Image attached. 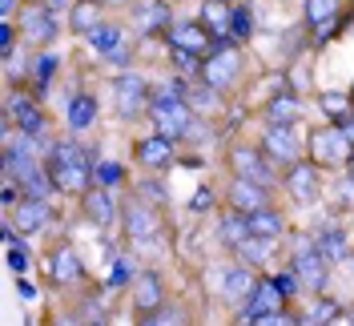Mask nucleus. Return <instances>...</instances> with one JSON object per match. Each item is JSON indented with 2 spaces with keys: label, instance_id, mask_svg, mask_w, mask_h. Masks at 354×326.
Here are the masks:
<instances>
[{
  "label": "nucleus",
  "instance_id": "45",
  "mask_svg": "<svg viewBox=\"0 0 354 326\" xmlns=\"http://www.w3.org/2000/svg\"><path fill=\"white\" fill-rule=\"evenodd\" d=\"M17 17V0H0V21H12Z\"/></svg>",
  "mask_w": 354,
  "mask_h": 326
},
{
  "label": "nucleus",
  "instance_id": "46",
  "mask_svg": "<svg viewBox=\"0 0 354 326\" xmlns=\"http://www.w3.org/2000/svg\"><path fill=\"white\" fill-rule=\"evenodd\" d=\"M21 298L24 302H37V286L28 282V278H21Z\"/></svg>",
  "mask_w": 354,
  "mask_h": 326
},
{
  "label": "nucleus",
  "instance_id": "53",
  "mask_svg": "<svg viewBox=\"0 0 354 326\" xmlns=\"http://www.w3.org/2000/svg\"><path fill=\"white\" fill-rule=\"evenodd\" d=\"M88 326H105V323H88Z\"/></svg>",
  "mask_w": 354,
  "mask_h": 326
},
{
  "label": "nucleus",
  "instance_id": "55",
  "mask_svg": "<svg viewBox=\"0 0 354 326\" xmlns=\"http://www.w3.org/2000/svg\"><path fill=\"white\" fill-rule=\"evenodd\" d=\"M351 97H354V93H351Z\"/></svg>",
  "mask_w": 354,
  "mask_h": 326
},
{
  "label": "nucleus",
  "instance_id": "34",
  "mask_svg": "<svg viewBox=\"0 0 354 326\" xmlns=\"http://www.w3.org/2000/svg\"><path fill=\"white\" fill-rule=\"evenodd\" d=\"M133 12H137V28L141 33H157V28H165L169 33V4H161V0H153V4H133Z\"/></svg>",
  "mask_w": 354,
  "mask_h": 326
},
{
  "label": "nucleus",
  "instance_id": "27",
  "mask_svg": "<svg viewBox=\"0 0 354 326\" xmlns=\"http://www.w3.org/2000/svg\"><path fill=\"white\" fill-rule=\"evenodd\" d=\"M286 214L282 210H258V214H250V238H266V242H282L286 238Z\"/></svg>",
  "mask_w": 354,
  "mask_h": 326
},
{
  "label": "nucleus",
  "instance_id": "33",
  "mask_svg": "<svg viewBox=\"0 0 354 326\" xmlns=\"http://www.w3.org/2000/svg\"><path fill=\"white\" fill-rule=\"evenodd\" d=\"M88 44H93V53H101V57H113L121 44H125V33H121V24H113V21H105V24H97L93 33L85 37Z\"/></svg>",
  "mask_w": 354,
  "mask_h": 326
},
{
  "label": "nucleus",
  "instance_id": "14",
  "mask_svg": "<svg viewBox=\"0 0 354 326\" xmlns=\"http://www.w3.org/2000/svg\"><path fill=\"white\" fill-rule=\"evenodd\" d=\"M129 302H133V310H137L141 318L165 310V282H161L157 270H141V274L133 278L129 282Z\"/></svg>",
  "mask_w": 354,
  "mask_h": 326
},
{
  "label": "nucleus",
  "instance_id": "2",
  "mask_svg": "<svg viewBox=\"0 0 354 326\" xmlns=\"http://www.w3.org/2000/svg\"><path fill=\"white\" fill-rule=\"evenodd\" d=\"M149 121H153V133L157 137H165V141H185V133L194 129V121H198V113L189 109L185 101V81L177 77L169 89H157L153 101H149Z\"/></svg>",
  "mask_w": 354,
  "mask_h": 326
},
{
  "label": "nucleus",
  "instance_id": "10",
  "mask_svg": "<svg viewBox=\"0 0 354 326\" xmlns=\"http://www.w3.org/2000/svg\"><path fill=\"white\" fill-rule=\"evenodd\" d=\"M282 190H286L290 201H298V206H314L318 197H322V170L302 157V161H294L282 170Z\"/></svg>",
  "mask_w": 354,
  "mask_h": 326
},
{
  "label": "nucleus",
  "instance_id": "16",
  "mask_svg": "<svg viewBox=\"0 0 354 326\" xmlns=\"http://www.w3.org/2000/svg\"><path fill=\"white\" fill-rule=\"evenodd\" d=\"M165 37H169V48L194 53V57H205L209 48H218V41L209 37V28H205L201 21H174Z\"/></svg>",
  "mask_w": 354,
  "mask_h": 326
},
{
  "label": "nucleus",
  "instance_id": "20",
  "mask_svg": "<svg viewBox=\"0 0 354 326\" xmlns=\"http://www.w3.org/2000/svg\"><path fill=\"white\" fill-rule=\"evenodd\" d=\"M8 221L17 226V234L32 238V234H41L44 226L53 221V206H48V201H37V197H24L21 206L8 214Z\"/></svg>",
  "mask_w": 354,
  "mask_h": 326
},
{
  "label": "nucleus",
  "instance_id": "9",
  "mask_svg": "<svg viewBox=\"0 0 354 326\" xmlns=\"http://www.w3.org/2000/svg\"><path fill=\"white\" fill-rule=\"evenodd\" d=\"M121 226H125V238L137 242V246L157 242L161 238V230H165V221H161V214H157V206H145L141 197H129V201L121 206Z\"/></svg>",
  "mask_w": 354,
  "mask_h": 326
},
{
  "label": "nucleus",
  "instance_id": "4",
  "mask_svg": "<svg viewBox=\"0 0 354 326\" xmlns=\"http://www.w3.org/2000/svg\"><path fill=\"white\" fill-rule=\"evenodd\" d=\"M306 153L318 170H346L354 157V133L342 125H322L306 137Z\"/></svg>",
  "mask_w": 354,
  "mask_h": 326
},
{
  "label": "nucleus",
  "instance_id": "35",
  "mask_svg": "<svg viewBox=\"0 0 354 326\" xmlns=\"http://www.w3.org/2000/svg\"><path fill=\"white\" fill-rule=\"evenodd\" d=\"M274 250H278V242H266V238H245L234 254L242 258V266H250V270H258V266H266V262L274 258Z\"/></svg>",
  "mask_w": 354,
  "mask_h": 326
},
{
  "label": "nucleus",
  "instance_id": "26",
  "mask_svg": "<svg viewBox=\"0 0 354 326\" xmlns=\"http://www.w3.org/2000/svg\"><path fill=\"white\" fill-rule=\"evenodd\" d=\"M318 109L330 117V125H342V129H351L354 125V97L351 93L326 89V93H318Z\"/></svg>",
  "mask_w": 354,
  "mask_h": 326
},
{
  "label": "nucleus",
  "instance_id": "40",
  "mask_svg": "<svg viewBox=\"0 0 354 326\" xmlns=\"http://www.w3.org/2000/svg\"><path fill=\"white\" fill-rule=\"evenodd\" d=\"M250 28H254V17H250V8H245V4H234V24H230V41H234V44L250 41Z\"/></svg>",
  "mask_w": 354,
  "mask_h": 326
},
{
  "label": "nucleus",
  "instance_id": "22",
  "mask_svg": "<svg viewBox=\"0 0 354 326\" xmlns=\"http://www.w3.org/2000/svg\"><path fill=\"white\" fill-rule=\"evenodd\" d=\"M262 117H266V125H298V121H302V101H298V93H290V89L274 93L262 105Z\"/></svg>",
  "mask_w": 354,
  "mask_h": 326
},
{
  "label": "nucleus",
  "instance_id": "24",
  "mask_svg": "<svg viewBox=\"0 0 354 326\" xmlns=\"http://www.w3.org/2000/svg\"><path fill=\"white\" fill-rule=\"evenodd\" d=\"M97 113H101V105H97L93 93H73V101H68V109H65V125L73 133H85V129L97 125Z\"/></svg>",
  "mask_w": 354,
  "mask_h": 326
},
{
  "label": "nucleus",
  "instance_id": "31",
  "mask_svg": "<svg viewBox=\"0 0 354 326\" xmlns=\"http://www.w3.org/2000/svg\"><path fill=\"white\" fill-rule=\"evenodd\" d=\"M101 8H105V4H97V0H73V4H68V28H73L77 37H88L97 24H105L101 21Z\"/></svg>",
  "mask_w": 354,
  "mask_h": 326
},
{
  "label": "nucleus",
  "instance_id": "29",
  "mask_svg": "<svg viewBox=\"0 0 354 326\" xmlns=\"http://www.w3.org/2000/svg\"><path fill=\"white\" fill-rule=\"evenodd\" d=\"M245 238H250V217L225 206V214L218 217V242L225 246V250H238Z\"/></svg>",
  "mask_w": 354,
  "mask_h": 326
},
{
  "label": "nucleus",
  "instance_id": "13",
  "mask_svg": "<svg viewBox=\"0 0 354 326\" xmlns=\"http://www.w3.org/2000/svg\"><path fill=\"white\" fill-rule=\"evenodd\" d=\"M274 190L270 185H258V181H245V177H230V185H225V206L230 210H238V214H258V210H270L274 201Z\"/></svg>",
  "mask_w": 354,
  "mask_h": 326
},
{
  "label": "nucleus",
  "instance_id": "3",
  "mask_svg": "<svg viewBox=\"0 0 354 326\" xmlns=\"http://www.w3.org/2000/svg\"><path fill=\"white\" fill-rule=\"evenodd\" d=\"M290 270L298 274V282H302V290H306V298L326 290L330 262L322 258V250H318V242H314V230H310V234H298V238L290 242Z\"/></svg>",
  "mask_w": 354,
  "mask_h": 326
},
{
  "label": "nucleus",
  "instance_id": "44",
  "mask_svg": "<svg viewBox=\"0 0 354 326\" xmlns=\"http://www.w3.org/2000/svg\"><path fill=\"white\" fill-rule=\"evenodd\" d=\"M209 206H214V190H209V185H201L198 194H194V201H189V210H194V214H205Z\"/></svg>",
  "mask_w": 354,
  "mask_h": 326
},
{
  "label": "nucleus",
  "instance_id": "28",
  "mask_svg": "<svg viewBox=\"0 0 354 326\" xmlns=\"http://www.w3.org/2000/svg\"><path fill=\"white\" fill-rule=\"evenodd\" d=\"M314 242H318L322 258L330 262V266L351 258V238H346V230H338V226H322V230H314Z\"/></svg>",
  "mask_w": 354,
  "mask_h": 326
},
{
  "label": "nucleus",
  "instance_id": "32",
  "mask_svg": "<svg viewBox=\"0 0 354 326\" xmlns=\"http://www.w3.org/2000/svg\"><path fill=\"white\" fill-rule=\"evenodd\" d=\"M338 12H342V0H306V4H302V21H306L310 33H318V28L334 24L338 21Z\"/></svg>",
  "mask_w": 354,
  "mask_h": 326
},
{
  "label": "nucleus",
  "instance_id": "47",
  "mask_svg": "<svg viewBox=\"0 0 354 326\" xmlns=\"http://www.w3.org/2000/svg\"><path fill=\"white\" fill-rule=\"evenodd\" d=\"M330 326H354V310H351V314H346V310H342V314H338V318H334Z\"/></svg>",
  "mask_w": 354,
  "mask_h": 326
},
{
  "label": "nucleus",
  "instance_id": "11",
  "mask_svg": "<svg viewBox=\"0 0 354 326\" xmlns=\"http://www.w3.org/2000/svg\"><path fill=\"white\" fill-rule=\"evenodd\" d=\"M238 77H242V48H238V44H218V48L205 57L201 81H205V85H214L218 93H225Z\"/></svg>",
  "mask_w": 354,
  "mask_h": 326
},
{
  "label": "nucleus",
  "instance_id": "37",
  "mask_svg": "<svg viewBox=\"0 0 354 326\" xmlns=\"http://www.w3.org/2000/svg\"><path fill=\"white\" fill-rule=\"evenodd\" d=\"M121 181H125V165H121V161H97V165H93V185L117 190Z\"/></svg>",
  "mask_w": 354,
  "mask_h": 326
},
{
  "label": "nucleus",
  "instance_id": "42",
  "mask_svg": "<svg viewBox=\"0 0 354 326\" xmlns=\"http://www.w3.org/2000/svg\"><path fill=\"white\" fill-rule=\"evenodd\" d=\"M274 282H278V290H282V294H286L290 302H294V298H298V294H306V290H302V282H298V274H294V270H278V274H274Z\"/></svg>",
  "mask_w": 354,
  "mask_h": 326
},
{
  "label": "nucleus",
  "instance_id": "48",
  "mask_svg": "<svg viewBox=\"0 0 354 326\" xmlns=\"http://www.w3.org/2000/svg\"><path fill=\"white\" fill-rule=\"evenodd\" d=\"M68 0H48V12H57V8H65Z\"/></svg>",
  "mask_w": 354,
  "mask_h": 326
},
{
  "label": "nucleus",
  "instance_id": "25",
  "mask_svg": "<svg viewBox=\"0 0 354 326\" xmlns=\"http://www.w3.org/2000/svg\"><path fill=\"white\" fill-rule=\"evenodd\" d=\"M185 101H189V109H194L198 117H218L221 105H225L218 89H214V85H205L201 77H198V81H185Z\"/></svg>",
  "mask_w": 354,
  "mask_h": 326
},
{
  "label": "nucleus",
  "instance_id": "18",
  "mask_svg": "<svg viewBox=\"0 0 354 326\" xmlns=\"http://www.w3.org/2000/svg\"><path fill=\"white\" fill-rule=\"evenodd\" d=\"M81 210L93 226H101V230H113L117 221H121V201L113 190H101V185H93L85 197H81Z\"/></svg>",
  "mask_w": 354,
  "mask_h": 326
},
{
  "label": "nucleus",
  "instance_id": "7",
  "mask_svg": "<svg viewBox=\"0 0 354 326\" xmlns=\"http://www.w3.org/2000/svg\"><path fill=\"white\" fill-rule=\"evenodd\" d=\"M258 145H262V153L274 165H282V170L306 157V137L298 133V125H266Z\"/></svg>",
  "mask_w": 354,
  "mask_h": 326
},
{
  "label": "nucleus",
  "instance_id": "30",
  "mask_svg": "<svg viewBox=\"0 0 354 326\" xmlns=\"http://www.w3.org/2000/svg\"><path fill=\"white\" fill-rule=\"evenodd\" d=\"M342 314V306L330 302L326 294H310V302L298 310V326H330Z\"/></svg>",
  "mask_w": 354,
  "mask_h": 326
},
{
  "label": "nucleus",
  "instance_id": "38",
  "mask_svg": "<svg viewBox=\"0 0 354 326\" xmlns=\"http://www.w3.org/2000/svg\"><path fill=\"white\" fill-rule=\"evenodd\" d=\"M57 69H61V57H57V53H41V57L32 61V81H37V89H41V93L53 85Z\"/></svg>",
  "mask_w": 354,
  "mask_h": 326
},
{
  "label": "nucleus",
  "instance_id": "5",
  "mask_svg": "<svg viewBox=\"0 0 354 326\" xmlns=\"http://www.w3.org/2000/svg\"><path fill=\"white\" fill-rule=\"evenodd\" d=\"M225 170H230V177H245V181H258V185H270V190L282 185V177L274 174V161L254 141H234L225 150Z\"/></svg>",
  "mask_w": 354,
  "mask_h": 326
},
{
  "label": "nucleus",
  "instance_id": "36",
  "mask_svg": "<svg viewBox=\"0 0 354 326\" xmlns=\"http://www.w3.org/2000/svg\"><path fill=\"white\" fill-rule=\"evenodd\" d=\"M169 61H174V69H177V77H181V81H198L201 69H205V57L181 53V48H169Z\"/></svg>",
  "mask_w": 354,
  "mask_h": 326
},
{
  "label": "nucleus",
  "instance_id": "21",
  "mask_svg": "<svg viewBox=\"0 0 354 326\" xmlns=\"http://www.w3.org/2000/svg\"><path fill=\"white\" fill-rule=\"evenodd\" d=\"M21 33L28 41L48 44L57 37V12H48V4H28L21 12Z\"/></svg>",
  "mask_w": 354,
  "mask_h": 326
},
{
  "label": "nucleus",
  "instance_id": "52",
  "mask_svg": "<svg viewBox=\"0 0 354 326\" xmlns=\"http://www.w3.org/2000/svg\"><path fill=\"white\" fill-rule=\"evenodd\" d=\"M346 262H351V266H354V250H351V258H346Z\"/></svg>",
  "mask_w": 354,
  "mask_h": 326
},
{
  "label": "nucleus",
  "instance_id": "17",
  "mask_svg": "<svg viewBox=\"0 0 354 326\" xmlns=\"http://www.w3.org/2000/svg\"><path fill=\"white\" fill-rule=\"evenodd\" d=\"M174 141H165V137H157V133H149V137H141L137 145H133V161L145 170V174H161V170H169L174 165Z\"/></svg>",
  "mask_w": 354,
  "mask_h": 326
},
{
  "label": "nucleus",
  "instance_id": "12",
  "mask_svg": "<svg viewBox=\"0 0 354 326\" xmlns=\"http://www.w3.org/2000/svg\"><path fill=\"white\" fill-rule=\"evenodd\" d=\"M282 310H290V298L278 290V282H274V278H262V282H258V290L250 294V302L242 306L238 326H254L258 318H266V314H282Z\"/></svg>",
  "mask_w": 354,
  "mask_h": 326
},
{
  "label": "nucleus",
  "instance_id": "15",
  "mask_svg": "<svg viewBox=\"0 0 354 326\" xmlns=\"http://www.w3.org/2000/svg\"><path fill=\"white\" fill-rule=\"evenodd\" d=\"M44 270H48V282H57V286H77L85 278V262L77 258V250H73L68 242H57V246L48 250Z\"/></svg>",
  "mask_w": 354,
  "mask_h": 326
},
{
  "label": "nucleus",
  "instance_id": "50",
  "mask_svg": "<svg viewBox=\"0 0 354 326\" xmlns=\"http://www.w3.org/2000/svg\"><path fill=\"white\" fill-rule=\"evenodd\" d=\"M141 326H157V318H153V314H149V318H141Z\"/></svg>",
  "mask_w": 354,
  "mask_h": 326
},
{
  "label": "nucleus",
  "instance_id": "54",
  "mask_svg": "<svg viewBox=\"0 0 354 326\" xmlns=\"http://www.w3.org/2000/svg\"><path fill=\"white\" fill-rule=\"evenodd\" d=\"M351 12H354V0H351Z\"/></svg>",
  "mask_w": 354,
  "mask_h": 326
},
{
  "label": "nucleus",
  "instance_id": "41",
  "mask_svg": "<svg viewBox=\"0 0 354 326\" xmlns=\"http://www.w3.org/2000/svg\"><path fill=\"white\" fill-rule=\"evenodd\" d=\"M117 266H113V278H109V286H121V282H133L141 270H133V254H117Z\"/></svg>",
  "mask_w": 354,
  "mask_h": 326
},
{
  "label": "nucleus",
  "instance_id": "1",
  "mask_svg": "<svg viewBox=\"0 0 354 326\" xmlns=\"http://www.w3.org/2000/svg\"><path fill=\"white\" fill-rule=\"evenodd\" d=\"M44 165H48V177L57 185V194H68V197H85L93 190V153L81 150L73 137H61L44 150Z\"/></svg>",
  "mask_w": 354,
  "mask_h": 326
},
{
  "label": "nucleus",
  "instance_id": "43",
  "mask_svg": "<svg viewBox=\"0 0 354 326\" xmlns=\"http://www.w3.org/2000/svg\"><path fill=\"white\" fill-rule=\"evenodd\" d=\"M12 44H17V28H12V21H0V53L12 57Z\"/></svg>",
  "mask_w": 354,
  "mask_h": 326
},
{
  "label": "nucleus",
  "instance_id": "51",
  "mask_svg": "<svg viewBox=\"0 0 354 326\" xmlns=\"http://www.w3.org/2000/svg\"><path fill=\"white\" fill-rule=\"evenodd\" d=\"M346 174H351V181H354V157H351V165H346Z\"/></svg>",
  "mask_w": 354,
  "mask_h": 326
},
{
  "label": "nucleus",
  "instance_id": "19",
  "mask_svg": "<svg viewBox=\"0 0 354 326\" xmlns=\"http://www.w3.org/2000/svg\"><path fill=\"white\" fill-rule=\"evenodd\" d=\"M258 282H262V278H258L250 266H242V262H238V266L221 270V282L218 286H221V298H225V302L245 306V302H250V294L258 290Z\"/></svg>",
  "mask_w": 354,
  "mask_h": 326
},
{
  "label": "nucleus",
  "instance_id": "39",
  "mask_svg": "<svg viewBox=\"0 0 354 326\" xmlns=\"http://www.w3.org/2000/svg\"><path fill=\"white\" fill-rule=\"evenodd\" d=\"M137 197H141L145 206H157V210H161V206L169 201V190H165V181H157V177L149 174V177L137 181Z\"/></svg>",
  "mask_w": 354,
  "mask_h": 326
},
{
  "label": "nucleus",
  "instance_id": "6",
  "mask_svg": "<svg viewBox=\"0 0 354 326\" xmlns=\"http://www.w3.org/2000/svg\"><path fill=\"white\" fill-rule=\"evenodd\" d=\"M4 121H12V129L37 137L44 150L53 145V137H48V117H44V109H41V101H37V97L12 93V97H8V109H4Z\"/></svg>",
  "mask_w": 354,
  "mask_h": 326
},
{
  "label": "nucleus",
  "instance_id": "8",
  "mask_svg": "<svg viewBox=\"0 0 354 326\" xmlns=\"http://www.w3.org/2000/svg\"><path fill=\"white\" fill-rule=\"evenodd\" d=\"M113 97H117V113L125 117V121H137V117H149V101H153V89L145 85V77L141 73H121L117 81H113Z\"/></svg>",
  "mask_w": 354,
  "mask_h": 326
},
{
  "label": "nucleus",
  "instance_id": "49",
  "mask_svg": "<svg viewBox=\"0 0 354 326\" xmlns=\"http://www.w3.org/2000/svg\"><path fill=\"white\" fill-rule=\"evenodd\" d=\"M97 4H133V0H97Z\"/></svg>",
  "mask_w": 354,
  "mask_h": 326
},
{
  "label": "nucleus",
  "instance_id": "23",
  "mask_svg": "<svg viewBox=\"0 0 354 326\" xmlns=\"http://www.w3.org/2000/svg\"><path fill=\"white\" fill-rule=\"evenodd\" d=\"M205 28H209V37L218 44H234L230 41V24H234V4H225V0H205L201 4V17H198Z\"/></svg>",
  "mask_w": 354,
  "mask_h": 326
}]
</instances>
